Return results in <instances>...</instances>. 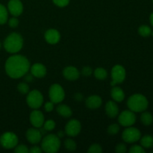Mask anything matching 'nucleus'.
Segmentation results:
<instances>
[{"label":"nucleus","mask_w":153,"mask_h":153,"mask_svg":"<svg viewBox=\"0 0 153 153\" xmlns=\"http://www.w3.org/2000/svg\"><path fill=\"white\" fill-rule=\"evenodd\" d=\"M151 33H152V29L148 25H143L138 28V34L142 37H149L151 35Z\"/></svg>","instance_id":"a878e982"},{"label":"nucleus","mask_w":153,"mask_h":153,"mask_svg":"<svg viewBox=\"0 0 153 153\" xmlns=\"http://www.w3.org/2000/svg\"><path fill=\"white\" fill-rule=\"evenodd\" d=\"M26 102L28 107L32 109H38L43 105V96L37 90H33L27 94Z\"/></svg>","instance_id":"39448f33"},{"label":"nucleus","mask_w":153,"mask_h":153,"mask_svg":"<svg viewBox=\"0 0 153 153\" xmlns=\"http://www.w3.org/2000/svg\"><path fill=\"white\" fill-rule=\"evenodd\" d=\"M102 152V148L98 143L92 144L88 150V152L89 153H101Z\"/></svg>","instance_id":"7c9ffc66"},{"label":"nucleus","mask_w":153,"mask_h":153,"mask_svg":"<svg viewBox=\"0 0 153 153\" xmlns=\"http://www.w3.org/2000/svg\"><path fill=\"white\" fill-rule=\"evenodd\" d=\"M127 106L134 112H143L147 109L149 102L145 96L140 94H133L128 99Z\"/></svg>","instance_id":"7ed1b4c3"},{"label":"nucleus","mask_w":153,"mask_h":153,"mask_svg":"<svg viewBox=\"0 0 153 153\" xmlns=\"http://www.w3.org/2000/svg\"><path fill=\"white\" fill-rule=\"evenodd\" d=\"M82 97H82V96L79 93L75 94V99H76V100H79V101H80V100H82Z\"/></svg>","instance_id":"79ce46f5"},{"label":"nucleus","mask_w":153,"mask_h":153,"mask_svg":"<svg viewBox=\"0 0 153 153\" xmlns=\"http://www.w3.org/2000/svg\"><path fill=\"white\" fill-rule=\"evenodd\" d=\"M1 43H0V49H1Z\"/></svg>","instance_id":"a18cd8bd"},{"label":"nucleus","mask_w":153,"mask_h":153,"mask_svg":"<svg viewBox=\"0 0 153 153\" xmlns=\"http://www.w3.org/2000/svg\"><path fill=\"white\" fill-rule=\"evenodd\" d=\"M105 111L108 117L115 118L119 114V108L115 101H108L105 106Z\"/></svg>","instance_id":"a211bd4d"},{"label":"nucleus","mask_w":153,"mask_h":153,"mask_svg":"<svg viewBox=\"0 0 153 153\" xmlns=\"http://www.w3.org/2000/svg\"><path fill=\"white\" fill-rule=\"evenodd\" d=\"M30 62L27 58L21 55L14 54L9 57L4 64L6 73L11 79H20L30 70Z\"/></svg>","instance_id":"f257e3e1"},{"label":"nucleus","mask_w":153,"mask_h":153,"mask_svg":"<svg viewBox=\"0 0 153 153\" xmlns=\"http://www.w3.org/2000/svg\"><path fill=\"white\" fill-rule=\"evenodd\" d=\"M17 90L21 94L25 95L29 92V86L27 84V82H20V83L18 84Z\"/></svg>","instance_id":"cd10ccee"},{"label":"nucleus","mask_w":153,"mask_h":153,"mask_svg":"<svg viewBox=\"0 0 153 153\" xmlns=\"http://www.w3.org/2000/svg\"><path fill=\"white\" fill-rule=\"evenodd\" d=\"M42 134L40 129L37 128H30L27 130L25 133V137L27 140L31 144H37L39 143L42 140Z\"/></svg>","instance_id":"4468645a"},{"label":"nucleus","mask_w":153,"mask_h":153,"mask_svg":"<svg viewBox=\"0 0 153 153\" xmlns=\"http://www.w3.org/2000/svg\"><path fill=\"white\" fill-rule=\"evenodd\" d=\"M151 34H152V37H153V31H152V33H151Z\"/></svg>","instance_id":"c03bdc74"},{"label":"nucleus","mask_w":153,"mask_h":153,"mask_svg":"<svg viewBox=\"0 0 153 153\" xmlns=\"http://www.w3.org/2000/svg\"><path fill=\"white\" fill-rule=\"evenodd\" d=\"M29 120L30 123L33 126V127L37 128L43 126L45 122L44 115L40 111L37 110V109H34V111H31Z\"/></svg>","instance_id":"f8f14e48"},{"label":"nucleus","mask_w":153,"mask_h":153,"mask_svg":"<svg viewBox=\"0 0 153 153\" xmlns=\"http://www.w3.org/2000/svg\"><path fill=\"white\" fill-rule=\"evenodd\" d=\"M140 144L144 149H149L153 146V137L149 134H146L140 137Z\"/></svg>","instance_id":"4be33fe9"},{"label":"nucleus","mask_w":153,"mask_h":153,"mask_svg":"<svg viewBox=\"0 0 153 153\" xmlns=\"http://www.w3.org/2000/svg\"><path fill=\"white\" fill-rule=\"evenodd\" d=\"M63 76L69 81H76L80 77V72L76 67L69 66L63 70Z\"/></svg>","instance_id":"dca6fc26"},{"label":"nucleus","mask_w":153,"mask_h":153,"mask_svg":"<svg viewBox=\"0 0 153 153\" xmlns=\"http://www.w3.org/2000/svg\"><path fill=\"white\" fill-rule=\"evenodd\" d=\"M141 137V133L140 130L134 127H127L122 133V139L128 143H133L138 141Z\"/></svg>","instance_id":"6e6552de"},{"label":"nucleus","mask_w":153,"mask_h":153,"mask_svg":"<svg viewBox=\"0 0 153 153\" xmlns=\"http://www.w3.org/2000/svg\"><path fill=\"white\" fill-rule=\"evenodd\" d=\"M7 10L13 16H18L23 12V4L20 0H10L7 4Z\"/></svg>","instance_id":"ddd939ff"},{"label":"nucleus","mask_w":153,"mask_h":153,"mask_svg":"<svg viewBox=\"0 0 153 153\" xmlns=\"http://www.w3.org/2000/svg\"><path fill=\"white\" fill-rule=\"evenodd\" d=\"M130 153H145V149L139 145H134L129 149Z\"/></svg>","instance_id":"72a5a7b5"},{"label":"nucleus","mask_w":153,"mask_h":153,"mask_svg":"<svg viewBox=\"0 0 153 153\" xmlns=\"http://www.w3.org/2000/svg\"><path fill=\"white\" fill-rule=\"evenodd\" d=\"M64 146L65 148L68 151H75L77 147V145H76V142L71 138H67L66 139L65 141H64Z\"/></svg>","instance_id":"bb28decb"},{"label":"nucleus","mask_w":153,"mask_h":153,"mask_svg":"<svg viewBox=\"0 0 153 153\" xmlns=\"http://www.w3.org/2000/svg\"><path fill=\"white\" fill-rule=\"evenodd\" d=\"M30 71L32 76L35 78H43L46 74V68L41 63H36L30 67Z\"/></svg>","instance_id":"f3484780"},{"label":"nucleus","mask_w":153,"mask_h":153,"mask_svg":"<svg viewBox=\"0 0 153 153\" xmlns=\"http://www.w3.org/2000/svg\"><path fill=\"white\" fill-rule=\"evenodd\" d=\"M140 121L144 126H150L153 123V117L149 112L143 111L141 116H140Z\"/></svg>","instance_id":"5701e85b"},{"label":"nucleus","mask_w":153,"mask_h":153,"mask_svg":"<svg viewBox=\"0 0 153 153\" xmlns=\"http://www.w3.org/2000/svg\"><path fill=\"white\" fill-rule=\"evenodd\" d=\"M45 40L49 44H56L61 40V34L55 28L48 29L44 34Z\"/></svg>","instance_id":"2eb2a0df"},{"label":"nucleus","mask_w":153,"mask_h":153,"mask_svg":"<svg viewBox=\"0 0 153 153\" xmlns=\"http://www.w3.org/2000/svg\"><path fill=\"white\" fill-rule=\"evenodd\" d=\"M23 77H24V80H25V82H32L34 76H32V74H31V73H27L26 74L23 76Z\"/></svg>","instance_id":"ea45409f"},{"label":"nucleus","mask_w":153,"mask_h":153,"mask_svg":"<svg viewBox=\"0 0 153 153\" xmlns=\"http://www.w3.org/2000/svg\"><path fill=\"white\" fill-rule=\"evenodd\" d=\"M52 1L55 5L60 7H66L70 3V0H52Z\"/></svg>","instance_id":"f704fd0d"},{"label":"nucleus","mask_w":153,"mask_h":153,"mask_svg":"<svg viewBox=\"0 0 153 153\" xmlns=\"http://www.w3.org/2000/svg\"><path fill=\"white\" fill-rule=\"evenodd\" d=\"M3 46L8 53L16 54L23 46V38L19 33H10L4 40Z\"/></svg>","instance_id":"f03ea898"},{"label":"nucleus","mask_w":153,"mask_h":153,"mask_svg":"<svg viewBox=\"0 0 153 153\" xmlns=\"http://www.w3.org/2000/svg\"><path fill=\"white\" fill-rule=\"evenodd\" d=\"M118 122L120 125L124 127L132 126L136 122V115L131 110H126L121 112L118 117Z\"/></svg>","instance_id":"9d476101"},{"label":"nucleus","mask_w":153,"mask_h":153,"mask_svg":"<svg viewBox=\"0 0 153 153\" xmlns=\"http://www.w3.org/2000/svg\"><path fill=\"white\" fill-rule=\"evenodd\" d=\"M152 2H153V0H152Z\"/></svg>","instance_id":"49530a36"},{"label":"nucleus","mask_w":153,"mask_h":153,"mask_svg":"<svg viewBox=\"0 0 153 153\" xmlns=\"http://www.w3.org/2000/svg\"><path fill=\"white\" fill-rule=\"evenodd\" d=\"M18 144V137L15 133L7 131L3 133L0 137V145L4 149H14Z\"/></svg>","instance_id":"423d86ee"},{"label":"nucleus","mask_w":153,"mask_h":153,"mask_svg":"<svg viewBox=\"0 0 153 153\" xmlns=\"http://www.w3.org/2000/svg\"><path fill=\"white\" fill-rule=\"evenodd\" d=\"M49 96L51 102H52L54 104H58L65 98V91L61 85L54 84L49 88Z\"/></svg>","instance_id":"0eeeda50"},{"label":"nucleus","mask_w":153,"mask_h":153,"mask_svg":"<svg viewBox=\"0 0 153 153\" xmlns=\"http://www.w3.org/2000/svg\"><path fill=\"white\" fill-rule=\"evenodd\" d=\"M94 76L99 80H105L108 77V73L105 69L98 67L94 70Z\"/></svg>","instance_id":"393cba45"},{"label":"nucleus","mask_w":153,"mask_h":153,"mask_svg":"<svg viewBox=\"0 0 153 153\" xmlns=\"http://www.w3.org/2000/svg\"><path fill=\"white\" fill-rule=\"evenodd\" d=\"M54 109V103L52 102H47L44 104V110L46 112H51Z\"/></svg>","instance_id":"4c0bfd02"},{"label":"nucleus","mask_w":153,"mask_h":153,"mask_svg":"<svg viewBox=\"0 0 153 153\" xmlns=\"http://www.w3.org/2000/svg\"><path fill=\"white\" fill-rule=\"evenodd\" d=\"M111 97L116 102H121L125 99V93L122 88L115 85L111 91Z\"/></svg>","instance_id":"aec40b11"},{"label":"nucleus","mask_w":153,"mask_h":153,"mask_svg":"<svg viewBox=\"0 0 153 153\" xmlns=\"http://www.w3.org/2000/svg\"><path fill=\"white\" fill-rule=\"evenodd\" d=\"M7 23H8V25L12 28H15L19 25V19H17V16H13L11 17L10 19H7Z\"/></svg>","instance_id":"473e14b6"},{"label":"nucleus","mask_w":153,"mask_h":153,"mask_svg":"<svg viewBox=\"0 0 153 153\" xmlns=\"http://www.w3.org/2000/svg\"><path fill=\"white\" fill-rule=\"evenodd\" d=\"M8 19V10L3 4H0V25L5 24Z\"/></svg>","instance_id":"b1692460"},{"label":"nucleus","mask_w":153,"mask_h":153,"mask_svg":"<svg viewBox=\"0 0 153 153\" xmlns=\"http://www.w3.org/2000/svg\"><path fill=\"white\" fill-rule=\"evenodd\" d=\"M149 21H150V23L153 27V12L150 14V16H149Z\"/></svg>","instance_id":"37998d69"},{"label":"nucleus","mask_w":153,"mask_h":153,"mask_svg":"<svg viewBox=\"0 0 153 153\" xmlns=\"http://www.w3.org/2000/svg\"><path fill=\"white\" fill-rule=\"evenodd\" d=\"M14 152L16 153H28L29 152V149L28 146L24 144L16 145V147L14 148Z\"/></svg>","instance_id":"2f4dec72"},{"label":"nucleus","mask_w":153,"mask_h":153,"mask_svg":"<svg viewBox=\"0 0 153 153\" xmlns=\"http://www.w3.org/2000/svg\"><path fill=\"white\" fill-rule=\"evenodd\" d=\"M81 73H82V74L84 76H86V77H88V76H91V75H92L93 70L91 67L87 66V67H85L82 68V72H81Z\"/></svg>","instance_id":"e433bc0d"},{"label":"nucleus","mask_w":153,"mask_h":153,"mask_svg":"<svg viewBox=\"0 0 153 153\" xmlns=\"http://www.w3.org/2000/svg\"><path fill=\"white\" fill-rule=\"evenodd\" d=\"M127 151V148L126 144L124 143H120L119 144H117L115 147V152L117 153H125Z\"/></svg>","instance_id":"c9c22d12"},{"label":"nucleus","mask_w":153,"mask_h":153,"mask_svg":"<svg viewBox=\"0 0 153 153\" xmlns=\"http://www.w3.org/2000/svg\"><path fill=\"white\" fill-rule=\"evenodd\" d=\"M61 147V140L57 134H47L41 140V149L47 153H55Z\"/></svg>","instance_id":"20e7f679"},{"label":"nucleus","mask_w":153,"mask_h":153,"mask_svg":"<svg viewBox=\"0 0 153 153\" xmlns=\"http://www.w3.org/2000/svg\"><path fill=\"white\" fill-rule=\"evenodd\" d=\"M42 149L41 147L38 146H31L29 149V152L31 153H41L42 152Z\"/></svg>","instance_id":"58836bf2"},{"label":"nucleus","mask_w":153,"mask_h":153,"mask_svg":"<svg viewBox=\"0 0 153 153\" xmlns=\"http://www.w3.org/2000/svg\"><path fill=\"white\" fill-rule=\"evenodd\" d=\"M64 134H65V131H58V134H57V135H58V137H59L60 139L62 138V137H64Z\"/></svg>","instance_id":"a19ab883"},{"label":"nucleus","mask_w":153,"mask_h":153,"mask_svg":"<svg viewBox=\"0 0 153 153\" xmlns=\"http://www.w3.org/2000/svg\"><path fill=\"white\" fill-rule=\"evenodd\" d=\"M56 111L58 114L65 118L70 117L72 116V114H73V111H72V109L68 105L64 104L58 105L56 108Z\"/></svg>","instance_id":"412c9836"},{"label":"nucleus","mask_w":153,"mask_h":153,"mask_svg":"<svg viewBox=\"0 0 153 153\" xmlns=\"http://www.w3.org/2000/svg\"><path fill=\"white\" fill-rule=\"evenodd\" d=\"M102 104V100L100 96L92 95L86 99L85 105L86 107L90 109H97Z\"/></svg>","instance_id":"6ab92c4d"},{"label":"nucleus","mask_w":153,"mask_h":153,"mask_svg":"<svg viewBox=\"0 0 153 153\" xmlns=\"http://www.w3.org/2000/svg\"><path fill=\"white\" fill-rule=\"evenodd\" d=\"M126 76V72L125 68L123 66L115 65L111 70V79L112 81L111 82V85L112 87L121 84L124 82Z\"/></svg>","instance_id":"1a4fd4ad"},{"label":"nucleus","mask_w":153,"mask_h":153,"mask_svg":"<svg viewBox=\"0 0 153 153\" xmlns=\"http://www.w3.org/2000/svg\"><path fill=\"white\" fill-rule=\"evenodd\" d=\"M107 131L109 134H111V135H114V134H117V133L119 132L120 131L119 125L116 123L111 124V125H110L108 126Z\"/></svg>","instance_id":"c756f323"},{"label":"nucleus","mask_w":153,"mask_h":153,"mask_svg":"<svg viewBox=\"0 0 153 153\" xmlns=\"http://www.w3.org/2000/svg\"><path fill=\"white\" fill-rule=\"evenodd\" d=\"M82 129L81 123L78 120H70L65 126V134L70 137H76Z\"/></svg>","instance_id":"9b49d317"},{"label":"nucleus","mask_w":153,"mask_h":153,"mask_svg":"<svg viewBox=\"0 0 153 153\" xmlns=\"http://www.w3.org/2000/svg\"><path fill=\"white\" fill-rule=\"evenodd\" d=\"M55 126H56V123L54 120H48L45 121L44 123H43V127L47 131H52L53 129H55Z\"/></svg>","instance_id":"c85d7f7f"}]
</instances>
